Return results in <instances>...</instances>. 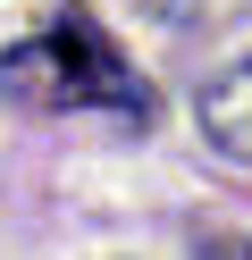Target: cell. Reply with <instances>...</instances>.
<instances>
[{
	"mask_svg": "<svg viewBox=\"0 0 252 260\" xmlns=\"http://www.w3.org/2000/svg\"><path fill=\"white\" fill-rule=\"evenodd\" d=\"M0 101L34 109V118H59V109H118V118H134V126L151 118V84L118 59V42L101 34L84 9H67V17L42 25L34 42L0 51Z\"/></svg>",
	"mask_w": 252,
	"mask_h": 260,
	"instance_id": "obj_1",
	"label": "cell"
},
{
	"mask_svg": "<svg viewBox=\"0 0 252 260\" xmlns=\"http://www.w3.org/2000/svg\"><path fill=\"white\" fill-rule=\"evenodd\" d=\"M202 135H210L218 151L252 159V59H244V68H227L210 92H202Z\"/></svg>",
	"mask_w": 252,
	"mask_h": 260,
	"instance_id": "obj_2",
	"label": "cell"
}]
</instances>
